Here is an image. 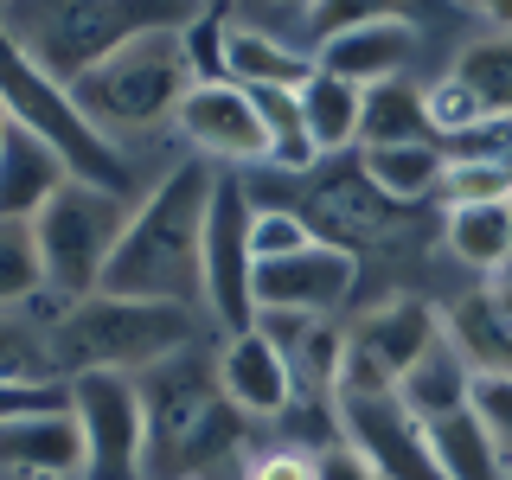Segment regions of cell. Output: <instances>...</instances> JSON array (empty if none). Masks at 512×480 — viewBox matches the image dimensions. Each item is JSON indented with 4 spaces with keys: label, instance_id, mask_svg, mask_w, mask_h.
Segmentation results:
<instances>
[{
    "label": "cell",
    "instance_id": "cell-38",
    "mask_svg": "<svg viewBox=\"0 0 512 480\" xmlns=\"http://www.w3.org/2000/svg\"><path fill=\"white\" fill-rule=\"evenodd\" d=\"M256 13H301V20H308L314 13V0H250Z\"/></svg>",
    "mask_w": 512,
    "mask_h": 480
},
{
    "label": "cell",
    "instance_id": "cell-34",
    "mask_svg": "<svg viewBox=\"0 0 512 480\" xmlns=\"http://www.w3.org/2000/svg\"><path fill=\"white\" fill-rule=\"evenodd\" d=\"M314 461L320 455H308V448L276 442V448H263V455H250L237 480H314Z\"/></svg>",
    "mask_w": 512,
    "mask_h": 480
},
{
    "label": "cell",
    "instance_id": "cell-18",
    "mask_svg": "<svg viewBox=\"0 0 512 480\" xmlns=\"http://www.w3.org/2000/svg\"><path fill=\"white\" fill-rule=\"evenodd\" d=\"M218 384H224V397H231L244 416H282L288 397H295L288 365H282V352H276V340H269L263 327H244V333H231V340H224V352H218Z\"/></svg>",
    "mask_w": 512,
    "mask_h": 480
},
{
    "label": "cell",
    "instance_id": "cell-16",
    "mask_svg": "<svg viewBox=\"0 0 512 480\" xmlns=\"http://www.w3.org/2000/svg\"><path fill=\"white\" fill-rule=\"evenodd\" d=\"M416 58V26L404 20H372V26H346V32H327L314 52V71L327 77H346V84H384V77H404Z\"/></svg>",
    "mask_w": 512,
    "mask_h": 480
},
{
    "label": "cell",
    "instance_id": "cell-21",
    "mask_svg": "<svg viewBox=\"0 0 512 480\" xmlns=\"http://www.w3.org/2000/svg\"><path fill=\"white\" fill-rule=\"evenodd\" d=\"M404 141H436L423 109V90L410 77H384L359 90V148H404Z\"/></svg>",
    "mask_w": 512,
    "mask_h": 480
},
{
    "label": "cell",
    "instance_id": "cell-23",
    "mask_svg": "<svg viewBox=\"0 0 512 480\" xmlns=\"http://www.w3.org/2000/svg\"><path fill=\"white\" fill-rule=\"evenodd\" d=\"M365 173L384 199L397 205H416L442 186V141H404V148H365Z\"/></svg>",
    "mask_w": 512,
    "mask_h": 480
},
{
    "label": "cell",
    "instance_id": "cell-19",
    "mask_svg": "<svg viewBox=\"0 0 512 480\" xmlns=\"http://www.w3.org/2000/svg\"><path fill=\"white\" fill-rule=\"evenodd\" d=\"M468 391H474V365H468V352L455 346V333H436V346L423 352V359L404 372V384H397V397L423 416V423H442V416H455V410H468Z\"/></svg>",
    "mask_w": 512,
    "mask_h": 480
},
{
    "label": "cell",
    "instance_id": "cell-3",
    "mask_svg": "<svg viewBox=\"0 0 512 480\" xmlns=\"http://www.w3.org/2000/svg\"><path fill=\"white\" fill-rule=\"evenodd\" d=\"M205 7L212 0H7L0 20L45 77L77 84L90 64L148 32H186Z\"/></svg>",
    "mask_w": 512,
    "mask_h": 480
},
{
    "label": "cell",
    "instance_id": "cell-15",
    "mask_svg": "<svg viewBox=\"0 0 512 480\" xmlns=\"http://www.w3.org/2000/svg\"><path fill=\"white\" fill-rule=\"evenodd\" d=\"M0 474H20V480H77L84 474V429H77L71 404L0 423Z\"/></svg>",
    "mask_w": 512,
    "mask_h": 480
},
{
    "label": "cell",
    "instance_id": "cell-30",
    "mask_svg": "<svg viewBox=\"0 0 512 480\" xmlns=\"http://www.w3.org/2000/svg\"><path fill=\"white\" fill-rule=\"evenodd\" d=\"M314 244V224L295 212V205H256V218H250V250H256V263H276V256H295V250H308Z\"/></svg>",
    "mask_w": 512,
    "mask_h": 480
},
{
    "label": "cell",
    "instance_id": "cell-41",
    "mask_svg": "<svg viewBox=\"0 0 512 480\" xmlns=\"http://www.w3.org/2000/svg\"><path fill=\"white\" fill-rule=\"evenodd\" d=\"M0 7H7V0H0Z\"/></svg>",
    "mask_w": 512,
    "mask_h": 480
},
{
    "label": "cell",
    "instance_id": "cell-20",
    "mask_svg": "<svg viewBox=\"0 0 512 480\" xmlns=\"http://www.w3.org/2000/svg\"><path fill=\"white\" fill-rule=\"evenodd\" d=\"M224 77L244 90H263V84H282V90H301L314 77V58H301L295 45H282L269 26H224Z\"/></svg>",
    "mask_w": 512,
    "mask_h": 480
},
{
    "label": "cell",
    "instance_id": "cell-29",
    "mask_svg": "<svg viewBox=\"0 0 512 480\" xmlns=\"http://www.w3.org/2000/svg\"><path fill=\"white\" fill-rule=\"evenodd\" d=\"M0 384H58L52 340L26 320H0Z\"/></svg>",
    "mask_w": 512,
    "mask_h": 480
},
{
    "label": "cell",
    "instance_id": "cell-6",
    "mask_svg": "<svg viewBox=\"0 0 512 480\" xmlns=\"http://www.w3.org/2000/svg\"><path fill=\"white\" fill-rule=\"evenodd\" d=\"M0 109H7V122H26L32 135L52 141V148L71 160L77 180L109 186V192L128 186V160H122V148L103 135V128L84 122V109L71 103V84L45 77L39 64L26 58V45L7 32V20H0Z\"/></svg>",
    "mask_w": 512,
    "mask_h": 480
},
{
    "label": "cell",
    "instance_id": "cell-36",
    "mask_svg": "<svg viewBox=\"0 0 512 480\" xmlns=\"http://www.w3.org/2000/svg\"><path fill=\"white\" fill-rule=\"evenodd\" d=\"M314 480H378V474H372V468H365V461L340 442V448H327V455L314 461Z\"/></svg>",
    "mask_w": 512,
    "mask_h": 480
},
{
    "label": "cell",
    "instance_id": "cell-13",
    "mask_svg": "<svg viewBox=\"0 0 512 480\" xmlns=\"http://www.w3.org/2000/svg\"><path fill=\"white\" fill-rule=\"evenodd\" d=\"M180 135L192 141L199 160H224V167H263L269 160V135H263V116H256L250 90L218 77V84H192L173 109Z\"/></svg>",
    "mask_w": 512,
    "mask_h": 480
},
{
    "label": "cell",
    "instance_id": "cell-1",
    "mask_svg": "<svg viewBox=\"0 0 512 480\" xmlns=\"http://www.w3.org/2000/svg\"><path fill=\"white\" fill-rule=\"evenodd\" d=\"M212 186H218L212 160H180V167L128 212L122 237H116V256H109V269H103V295L173 301V308L205 301L199 244H205Z\"/></svg>",
    "mask_w": 512,
    "mask_h": 480
},
{
    "label": "cell",
    "instance_id": "cell-27",
    "mask_svg": "<svg viewBox=\"0 0 512 480\" xmlns=\"http://www.w3.org/2000/svg\"><path fill=\"white\" fill-rule=\"evenodd\" d=\"M448 0H314L308 13V32L327 39V32H346V26H372V20H436Z\"/></svg>",
    "mask_w": 512,
    "mask_h": 480
},
{
    "label": "cell",
    "instance_id": "cell-39",
    "mask_svg": "<svg viewBox=\"0 0 512 480\" xmlns=\"http://www.w3.org/2000/svg\"><path fill=\"white\" fill-rule=\"evenodd\" d=\"M500 480H512V455H506V461H500Z\"/></svg>",
    "mask_w": 512,
    "mask_h": 480
},
{
    "label": "cell",
    "instance_id": "cell-40",
    "mask_svg": "<svg viewBox=\"0 0 512 480\" xmlns=\"http://www.w3.org/2000/svg\"><path fill=\"white\" fill-rule=\"evenodd\" d=\"M0 135H7V109H0Z\"/></svg>",
    "mask_w": 512,
    "mask_h": 480
},
{
    "label": "cell",
    "instance_id": "cell-14",
    "mask_svg": "<svg viewBox=\"0 0 512 480\" xmlns=\"http://www.w3.org/2000/svg\"><path fill=\"white\" fill-rule=\"evenodd\" d=\"M256 314H333L352 295V250L340 244H314L295 256H276V263H256Z\"/></svg>",
    "mask_w": 512,
    "mask_h": 480
},
{
    "label": "cell",
    "instance_id": "cell-17",
    "mask_svg": "<svg viewBox=\"0 0 512 480\" xmlns=\"http://www.w3.org/2000/svg\"><path fill=\"white\" fill-rule=\"evenodd\" d=\"M64 180H77L71 160H64L45 135H32L26 122H7V135H0V218L32 224Z\"/></svg>",
    "mask_w": 512,
    "mask_h": 480
},
{
    "label": "cell",
    "instance_id": "cell-24",
    "mask_svg": "<svg viewBox=\"0 0 512 480\" xmlns=\"http://www.w3.org/2000/svg\"><path fill=\"white\" fill-rule=\"evenodd\" d=\"M448 250L474 269L512 263V205H448Z\"/></svg>",
    "mask_w": 512,
    "mask_h": 480
},
{
    "label": "cell",
    "instance_id": "cell-26",
    "mask_svg": "<svg viewBox=\"0 0 512 480\" xmlns=\"http://www.w3.org/2000/svg\"><path fill=\"white\" fill-rule=\"evenodd\" d=\"M448 77H461V84L480 96L487 116H512V32L474 39L468 52L455 58V71H448Z\"/></svg>",
    "mask_w": 512,
    "mask_h": 480
},
{
    "label": "cell",
    "instance_id": "cell-37",
    "mask_svg": "<svg viewBox=\"0 0 512 480\" xmlns=\"http://www.w3.org/2000/svg\"><path fill=\"white\" fill-rule=\"evenodd\" d=\"M468 7H480V13H487V20L500 26V32H512V0H468Z\"/></svg>",
    "mask_w": 512,
    "mask_h": 480
},
{
    "label": "cell",
    "instance_id": "cell-22",
    "mask_svg": "<svg viewBox=\"0 0 512 480\" xmlns=\"http://www.w3.org/2000/svg\"><path fill=\"white\" fill-rule=\"evenodd\" d=\"M301 122H308L314 154H346L352 141H359V84L314 71L308 84H301Z\"/></svg>",
    "mask_w": 512,
    "mask_h": 480
},
{
    "label": "cell",
    "instance_id": "cell-4",
    "mask_svg": "<svg viewBox=\"0 0 512 480\" xmlns=\"http://www.w3.org/2000/svg\"><path fill=\"white\" fill-rule=\"evenodd\" d=\"M52 365L58 378H84V372H122L141 378L148 365L173 359L180 346H192V308L173 301H135V295H84L71 301L52 327Z\"/></svg>",
    "mask_w": 512,
    "mask_h": 480
},
{
    "label": "cell",
    "instance_id": "cell-11",
    "mask_svg": "<svg viewBox=\"0 0 512 480\" xmlns=\"http://www.w3.org/2000/svg\"><path fill=\"white\" fill-rule=\"evenodd\" d=\"M340 442L378 480H448L429 423L397 391H340Z\"/></svg>",
    "mask_w": 512,
    "mask_h": 480
},
{
    "label": "cell",
    "instance_id": "cell-7",
    "mask_svg": "<svg viewBox=\"0 0 512 480\" xmlns=\"http://www.w3.org/2000/svg\"><path fill=\"white\" fill-rule=\"evenodd\" d=\"M122 192L109 186H90V180H64L45 212L32 218V244H39V269H45V288L71 301H84L103 288V269L116 256V237H122Z\"/></svg>",
    "mask_w": 512,
    "mask_h": 480
},
{
    "label": "cell",
    "instance_id": "cell-31",
    "mask_svg": "<svg viewBox=\"0 0 512 480\" xmlns=\"http://www.w3.org/2000/svg\"><path fill=\"white\" fill-rule=\"evenodd\" d=\"M423 109H429L436 141H455V135H468V128H480V122H493L487 109H480V96L461 84V77H436V84L423 90Z\"/></svg>",
    "mask_w": 512,
    "mask_h": 480
},
{
    "label": "cell",
    "instance_id": "cell-2",
    "mask_svg": "<svg viewBox=\"0 0 512 480\" xmlns=\"http://www.w3.org/2000/svg\"><path fill=\"white\" fill-rule=\"evenodd\" d=\"M141 423H148V480H212L244 448L250 416L224 397L218 359L180 346L141 372Z\"/></svg>",
    "mask_w": 512,
    "mask_h": 480
},
{
    "label": "cell",
    "instance_id": "cell-35",
    "mask_svg": "<svg viewBox=\"0 0 512 480\" xmlns=\"http://www.w3.org/2000/svg\"><path fill=\"white\" fill-rule=\"evenodd\" d=\"M71 404V384H0V423L32 410H64Z\"/></svg>",
    "mask_w": 512,
    "mask_h": 480
},
{
    "label": "cell",
    "instance_id": "cell-9",
    "mask_svg": "<svg viewBox=\"0 0 512 480\" xmlns=\"http://www.w3.org/2000/svg\"><path fill=\"white\" fill-rule=\"evenodd\" d=\"M250 192L218 173L212 205H205V244H199V282H205V308H212L218 327L244 333L256 327V250H250Z\"/></svg>",
    "mask_w": 512,
    "mask_h": 480
},
{
    "label": "cell",
    "instance_id": "cell-5",
    "mask_svg": "<svg viewBox=\"0 0 512 480\" xmlns=\"http://www.w3.org/2000/svg\"><path fill=\"white\" fill-rule=\"evenodd\" d=\"M186 90H192V64L180 32H148V39L109 52L103 64H90L71 84V103L103 135H141V128L167 122Z\"/></svg>",
    "mask_w": 512,
    "mask_h": 480
},
{
    "label": "cell",
    "instance_id": "cell-28",
    "mask_svg": "<svg viewBox=\"0 0 512 480\" xmlns=\"http://www.w3.org/2000/svg\"><path fill=\"white\" fill-rule=\"evenodd\" d=\"M45 288L39 269V244H32V224L20 218H0V308H20Z\"/></svg>",
    "mask_w": 512,
    "mask_h": 480
},
{
    "label": "cell",
    "instance_id": "cell-33",
    "mask_svg": "<svg viewBox=\"0 0 512 480\" xmlns=\"http://www.w3.org/2000/svg\"><path fill=\"white\" fill-rule=\"evenodd\" d=\"M224 26H231V13H224V7H205L199 20L180 32L186 64H192V84H218V77H224Z\"/></svg>",
    "mask_w": 512,
    "mask_h": 480
},
{
    "label": "cell",
    "instance_id": "cell-12",
    "mask_svg": "<svg viewBox=\"0 0 512 480\" xmlns=\"http://www.w3.org/2000/svg\"><path fill=\"white\" fill-rule=\"evenodd\" d=\"M442 314L429 301H384L359 314V327L340 340V391H397L404 372L436 346Z\"/></svg>",
    "mask_w": 512,
    "mask_h": 480
},
{
    "label": "cell",
    "instance_id": "cell-32",
    "mask_svg": "<svg viewBox=\"0 0 512 480\" xmlns=\"http://www.w3.org/2000/svg\"><path fill=\"white\" fill-rule=\"evenodd\" d=\"M468 410L480 416V429L493 436V448H500V461H506L512 455V372H474Z\"/></svg>",
    "mask_w": 512,
    "mask_h": 480
},
{
    "label": "cell",
    "instance_id": "cell-10",
    "mask_svg": "<svg viewBox=\"0 0 512 480\" xmlns=\"http://www.w3.org/2000/svg\"><path fill=\"white\" fill-rule=\"evenodd\" d=\"M71 416L84 429V474L77 480H148V423L141 391L122 372L71 378Z\"/></svg>",
    "mask_w": 512,
    "mask_h": 480
},
{
    "label": "cell",
    "instance_id": "cell-25",
    "mask_svg": "<svg viewBox=\"0 0 512 480\" xmlns=\"http://www.w3.org/2000/svg\"><path fill=\"white\" fill-rule=\"evenodd\" d=\"M429 442H436V461L448 480H500V448L480 429L474 410H455L442 423H429Z\"/></svg>",
    "mask_w": 512,
    "mask_h": 480
},
{
    "label": "cell",
    "instance_id": "cell-8",
    "mask_svg": "<svg viewBox=\"0 0 512 480\" xmlns=\"http://www.w3.org/2000/svg\"><path fill=\"white\" fill-rule=\"evenodd\" d=\"M301 218L314 224L320 244H340V250H359V244H391L404 231V212L410 205L384 199L365 173V160L352 154H320L308 173H301Z\"/></svg>",
    "mask_w": 512,
    "mask_h": 480
}]
</instances>
